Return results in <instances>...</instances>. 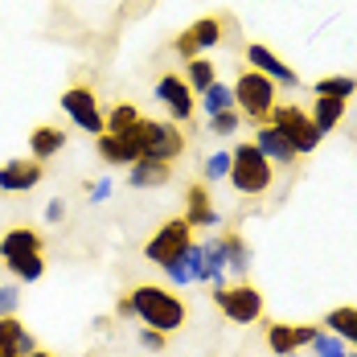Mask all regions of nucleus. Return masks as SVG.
Instances as JSON below:
<instances>
[{
  "mask_svg": "<svg viewBox=\"0 0 357 357\" xmlns=\"http://www.w3.org/2000/svg\"><path fill=\"white\" fill-rule=\"evenodd\" d=\"M128 296H132V308L144 321V328H156L165 337H173L177 328H185L189 312H185V300L177 291H165L160 284H140V287H132Z\"/></svg>",
  "mask_w": 357,
  "mask_h": 357,
  "instance_id": "obj_1",
  "label": "nucleus"
},
{
  "mask_svg": "<svg viewBox=\"0 0 357 357\" xmlns=\"http://www.w3.org/2000/svg\"><path fill=\"white\" fill-rule=\"evenodd\" d=\"M230 185H234V193H243V197H263L267 189H271V181H275V165L255 148V144H238L234 152H230Z\"/></svg>",
  "mask_w": 357,
  "mask_h": 357,
  "instance_id": "obj_2",
  "label": "nucleus"
},
{
  "mask_svg": "<svg viewBox=\"0 0 357 357\" xmlns=\"http://www.w3.org/2000/svg\"><path fill=\"white\" fill-rule=\"evenodd\" d=\"M128 140L136 144L140 160H169V165H173L181 152H185V136H181V128L165 123V119H140V123L132 128Z\"/></svg>",
  "mask_w": 357,
  "mask_h": 357,
  "instance_id": "obj_3",
  "label": "nucleus"
},
{
  "mask_svg": "<svg viewBox=\"0 0 357 357\" xmlns=\"http://www.w3.org/2000/svg\"><path fill=\"white\" fill-rule=\"evenodd\" d=\"M275 82L263 78L259 70H243L234 78V111L250 119V123H267L271 111H275Z\"/></svg>",
  "mask_w": 357,
  "mask_h": 357,
  "instance_id": "obj_4",
  "label": "nucleus"
},
{
  "mask_svg": "<svg viewBox=\"0 0 357 357\" xmlns=\"http://www.w3.org/2000/svg\"><path fill=\"white\" fill-rule=\"evenodd\" d=\"M271 128H280L284 132V140L296 148V156H308V152H317L321 148V128L312 123V115L300 107V103H275L271 111V119H267Z\"/></svg>",
  "mask_w": 357,
  "mask_h": 357,
  "instance_id": "obj_5",
  "label": "nucleus"
},
{
  "mask_svg": "<svg viewBox=\"0 0 357 357\" xmlns=\"http://www.w3.org/2000/svg\"><path fill=\"white\" fill-rule=\"evenodd\" d=\"M214 304L230 324H255L263 317V291L255 284H222L214 287Z\"/></svg>",
  "mask_w": 357,
  "mask_h": 357,
  "instance_id": "obj_6",
  "label": "nucleus"
},
{
  "mask_svg": "<svg viewBox=\"0 0 357 357\" xmlns=\"http://www.w3.org/2000/svg\"><path fill=\"white\" fill-rule=\"evenodd\" d=\"M62 111H66V119H70L74 128H82L86 136H103L107 132V115L99 111V95L91 91V86H66V95H62Z\"/></svg>",
  "mask_w": 357,
  "mask_h": 357,
  "instance_id": "obj_7",
  "label": "nucleus"
},
{
  "mask_svg": "<svg viewBox=\"0 0 357 357\" xmlns=\"http://www.w3.org/2000/svg\"><path fill=\"white\" fill-rule=\"evenodd\" d=\"M193 247V226L185 222V218H169L148 243H144V259L148 263H156V267H165L169 259H177L181 250Z\"/></svg>",
  "mask_w": 357,
  "mask_h": 357,
  "instance_id": "obj_8",
  "label": "nucleus"
},
{
  "mask_svg": "<svg viewBox=\"0 0 357 357\" xmlns=\"http://www.w3.org/2000/svg\"><path fill=\"white\" fill-rule=\"evenodd\" d=\"M218 41H222V17H197L189 29L177 33L173 50H177L185 62H193V58H206V50H214Z\"/></svg>",
  "mask_w": 357,
  "mask_h": 357,
  "instance_id": "obj_9",
  "label": "nucleus"
},
{
  "mask_svg": "<svg viewBox=\"0 0 357 357\" xmlns=\"http://www.w3.org/2000/svg\"><path fill=\"white\" fill-rule=\"evenodd\" d=\"M152 95H156V103H165V111L173 119H189L193 107H197V95L189 91V82L181 74H160L156 86H152Z\"/></svg>",
  "mask_w": 357,
  "mask_h": 357,
  "instance_id": "obj_10",
  "label": "nucleus"
},
{
  "mask_svg": "<svg viewBox=\"0 0 357 357\" xmlns=\"http://www.w3.org/2000/svg\"><path fill=\"white\" fill-rule=\"evenodd\" d=\"M247 70H259L263 78H271L275 86H300V74L291 70L275 50H267L263 41H250L247 45Z\"/></svg>",
  "mask_w": 357,
  "mask_h": 357,
  "instance_id": "obj_11",
  "label": "nucleus"
},
{
  "mask_svg": "<svg viewBox=\"0 0 357 357\" xmlns=\"http://www.w3.org/2000/svg\"><path fill=\"white\" fill-rule=\"evenodd\" d=\"M45 165L41 160H8L0 169V193H29L33 185H41Z\"/></svg>",
  "mask_w": 357,
  "mask_h": 357,
  "instance_id": "obj_12",
  "label": "nucleus"
},
{
  "mask_svg": "<svg viewBox=\"0 0 357 357\" xmlns=\"http://www.w3.org/2000/svg\"><path fill=\"white\" fill-rule=\"evenodd\" d=\"M25 255H45V238L37 234L33 226H13L0 238V259L13 263V259H25Z\"/></svg>",
  "mask_w": 357,
  "mask_h": 357,
  "instance_id": "obj_13",
  "label": "nucleus"
},
{
  "mask_svg": "<svg viewBox=\"0 0 357 357\" xmlns=\"http://www.w3.org/2000/svg\"><path fill=\"white\" fill-rule=\"evenodd\" d=\"M255 148L271 160V165H296V148L284 140V132L280 128H271V123H259V132H255Z\"/></svg>",
  "mask_w": 357,
  "mask_h": 357,
  "instance_id": "obj_14",
  "label": "nucleus"
},
{
  "mask_svg": "<svg viewBox=\"0 0 357 357\" xmlns=\"http://www.w3.org/2000/svg\"><path fill=\"white\" fill-rule=\"evenodd\" d=\"M173 181V165L169 160H136L128 169V185L132 189H165Z\"/></svg>",
  "mask_w": 357,
  "mask_h": 357,
  "instance_id": "obj_15",
  "label": "nucleus"
},
{
  "mask_svg": "<svg viewBox=\"0 0 357 357\" xmlns=\"http://www.w3.org/2000/svg\"><path fill=\"white\" fill-rule=\"evenodd\" d=\"M0 349H4V354H13V357H29L37 349V341H33V333L17 321V317H0Z\"/></svg>",
  "mask_w": 357,
  "mask_h": 357,
  "instance_id": "obj_16",
  "label": "nucleus"
},
{
  "mask_svg": "<svg viewBox=\"0 0 357 357\" xmlns=\"http://www.w3.org/2000/svg\"><path fill=\"white\" fill-rule=\"evenodd\" d=\"M185 222H189V226H218V222H222V214L214 210L206 185H193V189L185 193Z\"/></svg>",
  "mask_w": 357,
  "mask_h": 357,
  "instance_id": "obj_17",
  "label": "nucleus"
},
{
  "mask_svg": "<svg viewBox=\"0 0 357 357\" xmlns=\"http://www.w3.org/2000/svg\"><path fill=\"white\" fill-rule=\"evenodd\" d=\"M95 148H99V156H103L107 165H123V169H132V165L140 160L136 144L128 140V136H111V132H103V136H95Z\"/></svg>",
  "mask_w": 357,
  "mask_h": 357,
  "instance_id": "obj_18",
  "label": "nucleus"
},
{
  "mask_svg": "<svg viewBox=\"0 0 357 357\" xmlns=\"http://www.w3.org/2000/svg\"><path fill=\"white\" fill-rule=\"evenodd\" d=\"M29 148H33V160H50V156H58L62 148H66V128H54V123H41L29 132Z\"/></svg>",
  "mask_w": 357,
  "mask_h": 357,
  "instance_id": "obj_19",
  "label": "nucleus"
},
{
  "mask_svg": "<svg viewBox=\"0 0 357 357\" xmlns=\"http://www.w3.org/2000/svg\"><path fill=\"white\" fill-rule=\"evenodd\" d=\"M202 255H206V284L222 287L226 284V238H206L202 243Z\"/></svg>",
  "mask_w": 357,
  "mask_h": 357,
  "instance_id": "obj_20",
  "label": "nucleus"
},
{
  "mask_svg": "<svg viewBox=\"0 0 357 357\" xmlns=\"http://www.w3.org/2000/svg\"><path fill=\"white\" fill-rule=\"evenodd\" d=\"M308 115H312V123L321 128V136H328V132L341 128V119H345V99H317Z\"/></svg>",
  "mask_w": 357,
  "mask_h": 357,
  "instance_id": "obj_21",
  "label": "nucleus"
},
{
  "mask_svg": "<svg viewBox=\"0 0 357 357\" xmlns=\"http://www.w3.org/2000/svg\"><path fill=\"white\" fill-rule=\"evenodd\" d=\"M312 95L317 99H345L349 103V95H357V78H349V74H328L321 82H312Z\"/></svg>",
  "mask_w": 357,
  "mask_h": 357,
  "instance_id": "obj_22",
  "label": "nucleus"
},
{
  "mask_svg": "<svg viewBox=\"0 0 357 357\" xmlns=\"http://www.w3.org/2000/svg\"><path fill=\"white\" fill-rule=\"evenodd\" d=\"M324 324H328V333L341 337L345 345L357 341V308H349V304H345V308H333V312L324 317Z\"/></svg>",
  "mask_w": 357,
  "mask_h": 357,
  "instance_id": "obj_23",
  "label": "nucleus"
},
{
  "mask_svg": "<svg viewBox=\"0 0 357 357\" xmlns=\"http://www.w3.org/2000/svg\"><path fill=\"white\" fill-rule=\"evenodd\" d=\"M185 82H189V91L193 95H206L210 86H214V62L210 58H193V62H185Z\"/></svg>",
  "mask_w": 357,
  "mask_h": 357,
  "instance_id": "obj_24",
  "label": "nucleus"
},
{
  "mask_svg": "<svg viewBox=\"0 0 357 357\" xmlns=\"http://www.w3.org/2000/svg\"><path fill=\"white\" fill-rule=\"evenodd\" d=\"M267 349L275 357H287L300 349V341H296V324H267Z\"/></svg>",
  "mask_w": 357,
  "mask_h": 357,
  "instance_id": "obj_25",
  "label": "nucleus"
},
{
  "mask_svg": "<svg viewBox=\"0 0 357 357\" xmlns=\"http://www.w3.org/2000/svg\"><path fill=\"white\" fill-rule=\"evenodd\" d=\"M140 119L144 115H140L136 103H119V107H111V115H107V132L111 136H132V128H136Z\"/></svg>",
  "mask_w": 357,
  "mask_h": 357,
  "instance_id": "obj_26",
  "label": "nucleus"
},
{
  "mask_svg": "<svg viewBox=\"0 0 357 357\" xmlns=\"http://www.w3.org/2000/svg\"><path fill=\"white\" fill-rule=\"evenodd\" d=\"M226 238V271H234V275H247L250 271V250L243 243V234H222Z\"/></svg>",
  "mask_w": 357,
  "mask_h": 357,
  "instance_id": "obj_27",
  "label": "nucleus"
},
{
  "mask_svg": "<svg viewBox=\"0 0 357 357\" xmlns=\"http://www.w3.org/2000/svg\"><path fill=\"white\" fill-rule=\"evenodd\" d=\"M8 271H13V280H21V284H37L41 275H45V255H25V259H13V263H4Z\"/></svg>",
  "mask_w": 357,
  "mask_h": 357,
  "instance_id": "obj_28",
  "label": "nucleus"
},
{
  "mask_svg": "<svg viewBox=\"0 0 357 357\" xmlns=\"http://www.w3.org/2000/svg\"><path fill=\"white\" fill-rule=\"evenodd\" d=\"M202 107L206 115H222V111H234V86H226V82H214L206 95H202Z\"/></svg>",
  "mask_w": 357,
  "mask_h": 357,
  "instance_id": "obj_29",
  "label": "nucleus"
},
{
  "mask_svg": "<svg viewBox=\"0 0 357 357\" xmlns=\"http://www.w3.org/2000/svg\"><path fill=\"white\" fill-rule=\"evenodd\" d=\"M312 354L317 357H349V345H345V341H341V337H333V333H317V337H312Z\"/></svg>",
  "mask_w": 357,
  "mask_h": 357,
  "instance_id": "obj_30",
  "label": "nucleus"
},
{
  "mask_svg": "<svg viewBox=\"0 0 357 357\" xmlns=\"http://www.w3.org/2000/svg\"><path fill=\"white\" fill-rule=\"evenodd\" d=\"M243 128V115L238 111H222V115H210V132L214 136H234Z\"/></svg>",
  "mask_w": 357,
  "mask_h": 357,
  "instance_id": "obj_31",
  "label": "nucleus"
},
{
  "mask_svg": "<svg viewBox=\"0 0 357 357\" xmlns=\"http://www.w3.org/2000/svg\"><path fill=\"white\" fill-rule=\"evenodd\" d=\"M230 177V152H214L206 160V181H226Z\"/></svg>",
  "mask_w": 357,
  "mask_h": 357,
  "instance_id": "obj_32",
  "label": "nucleus"
},
{
  "mask_svg": "<svg viewBox=\"0 0 357 357\" xmlns=\"http://www.w3.org/2000/svg\"><path fill=\"white\" fill-rule=\"evenodd\" d=\"M17 308H21V291H17V284H4L0 287V317H17Z\"/></svg>",
  "mask_w": 357,
  "mask_h": 357,
  "instance_id": "obj_33",
  "label": "nucleus"
},
{
  "mask_svg": "<svg viewBox=\"0 0 357 357\" xmlns=\"http://www.w3.org/2000/svg\"><path fill=\"white\" fill-rule=\"evenodd\" d=\"M140 345L148 349V354H165L169 337H165V333H156V328H144V333H140Z\"/></svg>",
  "mask_w": 357,
  "mask_h": 357,
  "instance_id": "obj_34",
  "label": "nucleus"
},
{
  "mask_svg": "<svg viewBox=\"0 0 357 357\" xmlns=\"http://www.w3.org/2000/svg\"><path fill=\"white\" fill-rule=\"evenodd\" d=\"M86 193H91V202H107L111 197V181H95V185H86Z\"/></svg>",
  "mask_w": 357,
  "mask_h": 357,
  "instance_id": "obj_35",
  "label": "nucleus"
},
{
  "mask_svg": "<svg viewBox=\"0 0 357 357\" xmlns=\"http://www.w3.org/2000/svg\"><path fill=\"white\" fill-rule=\"evenodd\" d=\"M66 218V202H50L45 206V222H62Z\"/></svg>",
  "mask_w": 357,
  "mask_h": 357,
  "instance_id": "obj_36",
  "label": "nucleus"
},
{
  "mask_svg": "<svg viewBox=\"0 0 357 357\" xmlns=\"http://www.w3.org/2000/svg\"><path fill=\"white\" fill-rule=\"evenodd\" d=\"M115 317H119V321L136 317V308H132V296H119V304H115Z\"/></svg>",
  "mask_w": 357,
  "mask_h": 357,
  "instance_id": "obj_37",
  "label": "nucleus"
},
{
  "mask_svg": "<svg viewBox=\"0 0 357 357\" xmlns=\"http://www.w3.org/2000/svg\"><path fill=\"white\" fill-rule=\"evenodd\" d=\"M29 357H54V354H50V349H33Z\"/></svg>",
  "mask_w": 357,
  "mask_h": 357,
  "instance_id": "obj_38",
  "label": "nucleus"
},
{
  "mask_svg": "<svg viewBox=\"0 0 357 357\" xmlns=\"http://www.w3.org/2000/svg\"><path fill=\"white\" fill-rule=\"evenodd\" d=\"M0 357H13V354H4V349H0Z\"/></svg>",
  "mask_w": 357,
  "mask_h": 357,
  "instance_id": "obj_39",
  "label": "nucleus"
},
{
  "mask_svg": "<svg viewBox=\"0 0 357 357\" xmlns=\"http://www.w3.org/2000/svg\"><path fill=\"white\" fill-rule=\"evenodd\" d=\"M349 357H357V349H354V354H349Z\"/></svg>",
  "mask_w": 357,
  "mask_h": 357,
  "instance_id": "obj_40",
  "label": "nucleus"
},
{
  "mask_svg": "<svg viewBox=\"0 0 357 357\" xmlns=\"http://www.w3.org/2000/svg\"><path fill=\"white\" fill-rule=\"evenodd\" d=\"M287 357H296V354H287Z\"/></svg>",
  "mask_w": 357,
  "mask_h": 357,
  "instance_id": "obj_41",
  "label": "nucleus"
},
{
  "mask_svg": "<svg viewBox=\"0 0 357 357\" xmlns=\"http://www.w3.org/2000/svg\"><path fill=\"white\" fill-rule=\"evenodd\" d=\"M354 349H357V341H354Z\"/></svg>",
  "mask_w": 357,
  "mask_h": 357,
  "instance_id": "obj_42",
  "label": "nucleus"
}]
</instances>
